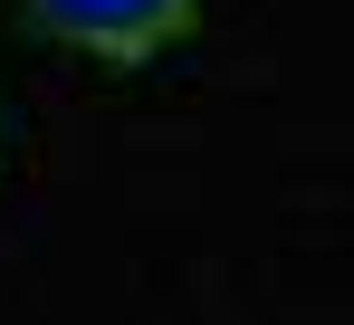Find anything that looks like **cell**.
Returning <instances> with one entry per match:
<instances>
[{"mask_svg":"<svg viewBox=\"0 0 354 325\" xmlns=\"http://www.w3.org/2000/svg\"><path fill=\"white\" fill-rule=\"evenodd\" d=\"M19 19L67 39V48H86V57L134 67V57H153L163 39L192 29V0H19Z\"/></svg>","mask_w":354,"mask_h":325,"instance_id":"cell-1","label":"cell"}]
</instances>
